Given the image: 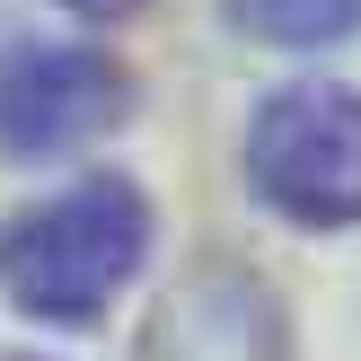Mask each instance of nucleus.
Listing matches in <instances>:
<instances>
[{"mask_svg": "<svg viewBox=\"0 0 361 361\" xmlns=\"http://www.w3.org/2000/svg\"><path fill=\"white\" fill-rule=\"evenodd\" d=\"M238 27L264 44H335L361 27V0H238Z\"/></svg>", "mask_w": 361, "mask_h": 361, "instance_id": "39448f33", "label": "nucleus"}, {"mask_svg": "<svg viewBox=\"0 0 361 361\" xmlns=\"http://www.w3.org/2000/svg\"><path fill=\"white\" fill-rule=\"evenodd\" d=\"M141 256H150V203L123 176H88V185L53 194L0 229V291L27 317L88 326L115 309V291L141 274Z\"/></svg>", "mask_w": 361, "mask_h": 361, "instance_id": "f257e3e1", "label": "nucleus"}, {"mask_svg": "<svg viewBox=\"0 0 361 361\" xmlns=\"http://www.w3.org/2000/svg\"><path fill=\"white\" fill-rule=\"evenodd\" d=\"M62 9H80V18H123V9H141V0H62Z\"/></svg>", "mask_w": 361, "mask_h": 361, "instance_id": "423d86ee", "label": "nucleus"}, {"mask_svg": "<svg viewBox=\"0 0 361 361\" xmlns=\"http://www.w3.org/2000/svg\"><path fill=\"white\" fill-rule=\"evenodd\" d=\"M247 176L300 229L361 221V88H335V80L274 88L247 123Z\"/></svg>", "mask_w": 361, "mask_h": 361, "instance_id": "f03ea898", "label": "nucleus"}, {"mask_svg": "<svg viewBox=\"0 0 361 361\" xmlns=\"http://www.w3.org/2000/svg\"><path fill=\"white\" fill-rule=\"evenodd\" d=\"M141 361H282V335H274V309L247 274H194L159 309Z\"/></svg>", "mask_w": 361, "mask_h": 361, "instance_id": "20e7f679", "label": "nucleus"}, {"mask_svg": "<svg viewBox=\"0 0 361 361\" xmlns=\"http://www.w3.org/2000/svg\"><path fill=\"white\" fill-rule=\"evenodd\" d=\"M123 97L133 88L97 44H27L0 62V141L18 159L80 150L88 133H106L123 115Z\"/></svg>", "mask_w": 361, "mask_h": 361, "instance_id": "7ed1b4c3", "label": "nucleus"}]
</instances>
